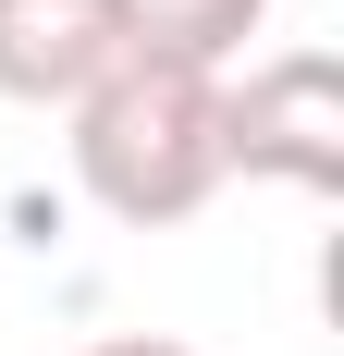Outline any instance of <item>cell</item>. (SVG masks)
Instances as JSON below:
<instances>
[{
    "mask_svg": "<svg viewBox=\"0 0 344 356\" xmlns=\"http://www.w3.org/2000/svg\"><path fill=\"white\" fill-rule=\"evenodd\" d=\"M74 184H86V209L123 221V234H172V221H197L221 197V74L197 62H123L74 99Z\"/></svg>",
    "mask_w": 344,
    "mask_h": 356,
    "instance_id": "6da1fadb",
    "label": "cell"
},
{
    "mask_svg": "<svg viewBox=\"0 0 344 356\" xmlns=\"http://www.w3.org/2000/svg\"><path fill=\"white\" fill-rule=\"evenodd\" d=\"M221 172L332 197L344 184V74L332 49H271V62L221 74Z\"/></svg>",
    "mask_w": 344,
    "mask_h": 356,
    "instance_id": "7a4b0ae2",
    "label": "cell"
},
{
    "mask_svg": "<svg viewBox=\"0 0 344 356\" xmlns=\"http://www.w3.org/2000/svg\"><path fill=\"white\" fill-rule=\"evenodd\" d=\"M111 62H123V13L111 0H0V99L74 111Z\"/></svg>",
    "mask_w": 344,
    "mask_h": 356,
    "instance_id": "3957f363",
    "label": "cell"
},
{
    "mask_svg": "<svg viewBox=\"0 0 344 356\" xmlns=\"http://www.w3.org/2000/svg\"><path fill=\"white\" fill-rule=\"evenodd\" d=\"M123 13V49H148V62H197V74H221L258 37V13L271 0H111Z\"/></svg>",
    "mask_w": 344,
    "mask_h": 356,
    "instance_id": "277c9868",
    "label": "cell"
},
{
    "mask_svg": "<svg viewBox=\"0 0 344 356\" xmlns=\"http://www.w3.org/2000/svg\"><path fill=\"white\" fill-rule=\"evenodd\" d=\"M86 356H197V344H172V332H99Z\"/></svg>",
    "mask_w": 344,
    "mask_h": 356,
    "instance_id": "5b68a950",
    "label": "cell"
}]
</instances>
